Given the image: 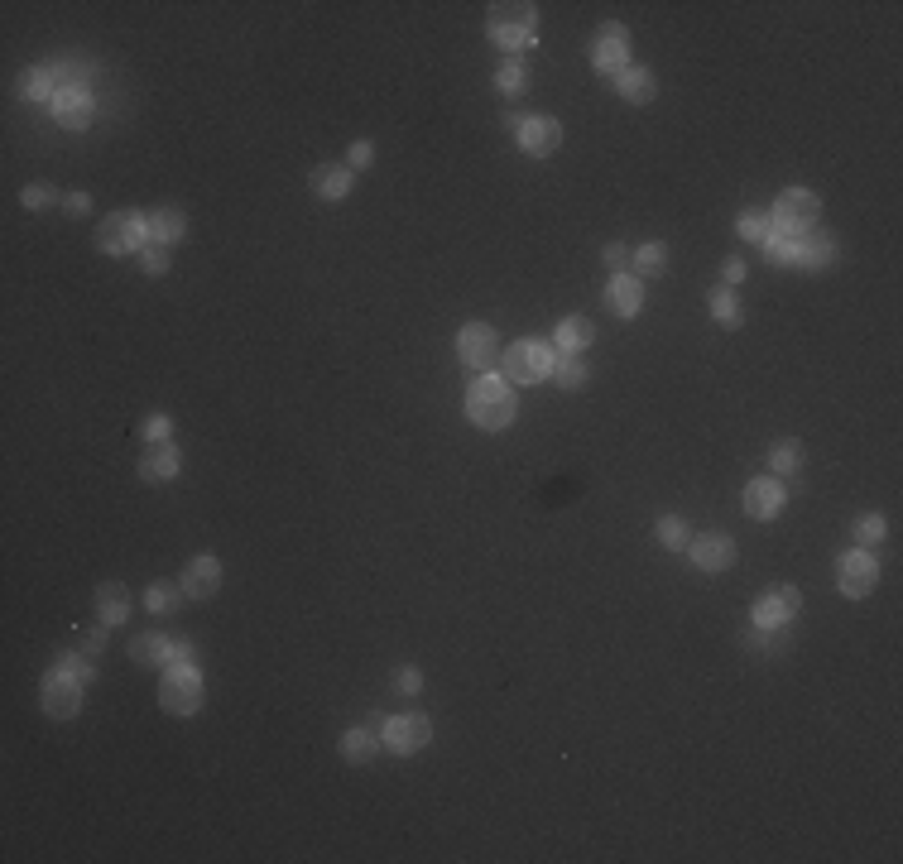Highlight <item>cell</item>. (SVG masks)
Instances as JSON below:
<instances>
[{
  "mask_svg": "<svg viewBox=\"0 0 903 864\" xmlns=\"http://www.w3.org/2000/svg\"><path fill=\"white\" fill-rule=\"evenodd\" d=\"M466 418L486 432L510 428L514 423V384L505 380V375H495V370L476 375V384L466 389Z\"/></svg>",
  "mask_w": 903,
  "mask_h": 864,
  "instance_id": "6da1fadb",
  "label": "cell"
},
{
  "mask_svg": "<svg viewBox=\"0 0 903 864\" xmlns=\"http://www.w3.org/2000/svg\"><path fill=\"white\" fill-rule=\"evenodd\" d=\"M486 34L495 48H505L510 58H519L524 48H534L538 34V10L524 0H505V5H490L486 15Z\"/></svg>",
  "mask_w": 903,
  "mask_h": 864,
  "instance_id": "7a4b0ae2",
  "label": "cell"
},
{
  "mask_svg": "<svg viewBox=\"0 0 903 864\" xmlns=\"http://www.w3.org/2000/svg\"><path fill=\"white\" fill-rule=\"evenodd\" d=\"M149 245V216L140 212H116L101 221L97 231V250L101 255H140Z\"/></svg>",
  "mask_w": 903,
  "mask_h": 864,
  "instance_id": "3957f363",
  "label": "cell"
},
{
  "mask_svg": "<svg viewBox=\"0 0 903 864\" xmlns=\"http://www.w3.org/2000/svg\"><path fill=\"white\" fill-rule=\"evenodd\" d=\"M500 360H505V380H510V384H538V380H548V375H553L558 351H553L548 341H514Z\"/></svg>",
  "mask_w": 903,
  "mask_h": 864,
  "instance_id": "277c9868",
  "label": "cell"
},
{
  "mask_svg": "<svg viewBox=\"0 0 903 864\" xmlns=\"http://www.w3.org/2000/svg\"><path fill=\"white\" fill-rule=\"evenodd\" d=\"M82 692H87V677L73 668H63V663H53L49 677H44V711L53 720H73L82 711Z\"/></svg>",
  "mask_w": 903,
  "mask_h": 864,
  "instance_id": "5b68a950",
  "label": "cell"
},
{
  "mask_svg": "<svg viewBox=\"0 0 903 864\" xmlns=\"http://www.w3.org/2000/svg\"><path fill=\"white\" fill-rule=\"evenodd\" d=\"M159 701H164L169 716H193L202 706V672L193 663H173L164 672V682H159Z\"/></svg>",
  "mask_w": 903,
  "mask_h": 864,
  "instance_id": "8992f818",
  "label": "cell"
},
{
  "mask_svg": "<svg viewBox=\"0 0 903 864\" xmlns=\"http://www.w3.org/2000/svg\"><path fill=\"white\" fill-rule=\"evenodd\" d=\"M817 212H822V202H817V192L807 188H788L779 192V202H774V226L779 231H793V236H807L812 226H817Z\"/></svg>",
  "mask_w": 903,
  "mask_h": 864,
  "instance_id": "52a82bcc",
  "label": "cell"
},
{
  "mask_svg": "<svg viewBox=\"0 0 903 864\" xmlns=\"http://www.w3.org/2000/svg\"><path fill=\"white\" fill-rule=\"evenodd\" d=\"M428 740H433V725H428L423 711H404V716H390L380 725V744L390 754H418Z\"/></svg>",
  "mask_w": 903,
  "mask_h": 864,
  "instance_id": "ba28073f",
  "label": "cell"
},
{
  "mask_svg": "<svg viewBox=\"0 0 903 864\" xmlns=\"http://www.w3.org/2000/svg\"><path fill=\"white\" fill-rule=\"evenodd\" d=\"M457 356H462L466 370L486 375L490 365L500 360V336H495V327H486V322H471V327H462V332H457Z\"/></svg>",
  "mask_w": 903,
  "mask_h": 864,
  "instance_id": "9c48e42d",
  "label": "cell"
},
{
  "mask_svg": "<svg viewBox=\"0 0 903 864\" xmlns=\"http://www.w3.org/2000/svg\"><path fill=\"white\" fill-rule=\"evenodd\" d=\"M591 68L601 72H620V68H630V29L625 24H601L596 29V39H591Z\"/></svg>",
  "mask_w": 903,
  "mask_h": 864,
  "instance_id": "30bf717a",
  "label": "cell"
},
{
  "mask_svg": "<svg viewBox=\"0 0 903 864\" xmlns=\"http://www.w3.org/2000/svg\"><path fill=\"white\" fill-rule=\"evenodd\" d=\"M798 610H803V596H798V586H774L769 596H759V600H755L750 620H755V629H783V624L798 620Z\"/></svg>",
  "mask_w": 903,
  "mask_h": 864,
  "instance_id": "8fae6325",
  "label": "cell"
},
{
  "mask_svg": "<svg viewBox=\"0 0 903 864\" xmlns=\"http://www.w3.org/2000/svg\"><path fill=\"white\" fill-rule=\"evenodd\" d=\"M836 581H841V591L851 600L860 596H870L875 591V581H879V562H875V552H865V548H851L841 562H836Z\"/></svg>",
  "mask_w": 903,
  "mask_h": 864,
  "instance_id": "7c38bea8",
  "label": "cell"
},
{
  "mask_svg": "<svg viewBox=\"0 0 903 864\" xmlns=\"http://www.w3.org/2000/svg\"><path fill=\"white\" fill-rule=\"evenodd\" d=\"M514 140L524 154H534V159H548V154H558L562 149V125L553 116H524L514 125Z\"/></svg>",
  "mask_w": 903,
  "mask_h": 864,
  "instance_id": "4fadbf2b",
  "label": "cell"
},
{
  "mask_svg": "<svg viewBox=\"0 0 903 864\" xmlns=\"http://www.w3.org/2000/svg\"><path fill=\"white\" fill-rule=\"evenodd\" d=\"M49 106H53V116H58V125H68V130H87L92 116H97V101H92V92H87L82 82H63Z\"/></svg>",
  "mask_w": 903,
  "mask_h": 864,
  "instance_id": "5bb4252c",
  "label": "cell"
},
{
  "mask_svg": "<svg viewBox=\"0 0 903 864\" xmlns=\"http://www.w3.org/2000/svg\"><path fill=\"white\" fill-rule=\"evenodd\" d=\"M745 514L759 519V524L779 519V514H783V480H774V476L750 480V485H745Z\"/></svg>",
  "mask_w": 903,
  "mask_h": 864,
  "instance_id": "9a60e30c",
  "label": "cell"
},
{
  "mask_svg": "<svg viewBox=\"0 0 903 864\" xmlns=\"http://www.w3.org/2000/svg\"><path fill=\"white\" fill-rule=\"evenodd\" d=\"M687 557L702 567V572H726L735 562V543L726 533H702V538H692L687 543Z\"/></svg>",
  "mask_w": 903,
  "mask_h": 864,
  "instance_id": "2e32d148",
  "label": "cell"
},
{
  "mask_svg": "<svg viewBox=\"0 0 903 864\" xmlns=\"http://www.w3.org/2000/svg\"><path fill=\"white\" fill-rule=\"evenodd\" d=\"M606 308L615 312V317H639V308H644V279H635L630 269L625 274H615L611 284H606Z\"/></svg>",
  "mask_w": 903,
  "mask_h": 864,
  "instance_id": "e0dca14e",
  "label": "cell"
},
{
  "mask_svg": "<svg viewBox=\"0 0 903 864\" xmlns=\"http://www.w3.org/2000/svg\"><path fill=\"white\" fill-rule=\"evenodd\" d=\"M217 586H221V562H217V557H193V562L183 567V596H188V600L217 596Z\"/></svg>",
  "mask_w": 903,
  "mask_h": 864,
  "instance_id": "ac0fdd59",
  "label": "cell"
},
{
  "mask_svg": "<svg viewBox=\"0 0 903 864\" xmlns=\"http://www.w3.org/2000/svg\"><path fill=\"white\" fill-rule=\"evenodd\" d=\"M615 92L625 96V101H635V106H649L654 96H659V82H654V72L649 68H620L615 72Z\"/></svg>",
  "mask_w": 903,
  "mask_h": 864,
  "instance_id": "d6986e66",
  "label": "cell"
},
{
  "mask_svg": "<svg viewBox=\"0 0 903 864\" xmlns=\"http://www.w3.org/2000/svg\"><path fill=\"white\" fill-rule=\"evenodd\" d=\"M125 615H130V591H125L121 581H106V586H97V620H101V629H116V624H125Z\"/></svg>",
  "mask_w": 903,
  "mask_h": 864,
  "instance_id": "ffe728a7",
  "label": "cell"
},
{
  "mask_svg": "<svg viewBox=\"0 0 903 864\" xmlns=\"http://www.w3.org/2000/svg\"><path fill=\"white\" fill-rule=\"evenodd\" d=\"M591 341H596V327H591L586 317H577V312H572V317H562V322H558V332H553V351H567V356H582V351H586V346H591Z\"/></svg>",
  "mask_w": 903,
  "mask_h": 864,
  "instance_id": "44dd1931",
  "label": "cell"
},
{
  "mask_svg": "<svg viewBox=\"0 0 903 864\" xmlns=\"http://www.w3.org/2000/svg\"><path fill=\"white\" fill-rule=\"evenodd\" d=\"M178 466H183L178 447H173V442H154V447L145 452V461H140V476L159 485V480H173V476H178Z\"/></svg>",
  "mask_w": 903,
  "mask_h": 864,
  "instance_id": "7402d4cb",
  "label": "cell"
},
{
  "mask_svg": "<svg viewBox=\"0 0 903 864\" xmlns=\"http://www.w3.org/2000/svg\"><path fill=\"white\" fill-rule=\"evenodd\" d=\"M313 192H318L322 202H342L346 192H351V168L346 164H318L313 168Z\"/></svg>",
  "mask_w": 903,
  "mask_h": 864,
  "instance_id": "603a6c76",
  "label": "cell"
},
{
  "mask_svg": "<svg viewBox=\"0 0 903 864\" xmlns=\"http://www.w3.org/2000/svg\"><path fill=\"white\" fill-rule=\"evenodd\" d=\"M183 236H188V221H183V212L164 207V212L149 216V245H164V250H173V245H178Z\"/></svg>",
  "mask_w": 903,
  "mask_h": 864,
  "instance_id": "cb8c5ba5",
  "label": "cell"
},
{
  "mask_svg": "<svg viewBox=\"0 0 903 864\" xmlns=\"http://www.w3.org/2000/svg\"><path fill=\"white\" fill-rule=\"evenodd\" d=\"M836 260V236L831 231H807L798 250V269H827Z\"/></svg>",
  "mask_w": 903,
  "mask_h": 864,
  "instance_id": "d4e9b609",
  "label": "cell"
},
{
  "mask_svg": "<svg viewBox=\"0 0 903 864\" xmlns=\"http://www.w3.org/2000/svg\"><path fill=\"white\" fill-rule=\"evenodd\" d=\"M130 658L140 668H164V663H173V644L164 634H140V639H130Z\"/></svg>",
  "mask_w": 903,
  "mask_h": 864,
  "instance_id": "484cf974",
  "label": "cell"
},
{
  "mask_svg": "<svg viewBox=\"0 0 903 864\" xmlns=\"http://www.w3.org/2000/svg\"><path fill=\"white\" fill-rule=\"evenodd\" d=\"M711 317H716V327H726V332H735L740 322H745V308H740V298H735V288L726 284H716L711 288Z\"/></svg>",
  "mask_w": 903,
  "mask_h": 864,
  "instance_id": "4316f807",
  "label": "cell"
},
{
  "mask_svg": "<svg viewBox=\"0 0 903 864\" xmlns=\"http://www.w3.org/2000/svg\"><path fill=\"white\" fill-rule=\"evenodd\" d=\"M668 269V245L663 240H644L635 250V279H659Z\"/></svg>",
  "mask_w": 903,
  "mask_h": 864,
  "instance_id": "83f0119b",
  "label": "cell"
},
{
  "mask_svg": "<svg viewBox=\"0 0 903 864\" xmlns=\"http://www.w3.org/2000/svg\"><path fill=\"white\" fill-rule=\"evenodd\" d=\"M375 749H380V740H375V730H370V725H356V730H346V735H342V754L351 759V764H370V759H375Z\"/></svg>",
  "mask_w": 903,
  "mask_h": 864,
  "instance_id": "f1b7e54d",
  "label": "cell"
},
{
  "mask_svg": "<svg viewBox=\"0 0 903 864\" xmlns=\"http://www.w3.org/2000/svg\"><path fill=\"white\" fill-rule=\"evenodd\" d=\"M759 250H764V255H769L774 264H798L803 236H793V231H779V226H774V231H769V240H764Z\"/></svg>",
  "mask_w": 903,
  "mask_h": 864,
  "instance_id": "f546056e",
  "label": "cell"
},
{
  "mask_svg": "<svg viewBox=\"0 0 903 864\" xmlns=\"http://www.w3.org/2000/svg\"><path fill=\"white\" fill-rule=\"evenodd\" d=\"M769 471L774 480H788L803 471V447L798 442H774V452H769Z\"/></svg>",
  "mask_w": 903,
  "mask_h": 864,
  "instance_id": "4dcf8cb0",
  "label": "cell"
},
{
  "mask_svg": "<svg viewBox=\"0 0 903 864\" xmlns=\"http://www.w3.org/2000/svg\"><path fill=\"white\" fill-rule=\"evenodd\" d=\"M145 605L149 615H173L178 605H183V586H173V581H154L145 591Z\"/></svg>",
  "mask_w": 903,
  "mask_h": 864,
  "instance_id": "1f68e13d",
  "label": "cell"
},
{
  "mask_svg": "<svg viewBox=\"0 0 903 864\" xmlns=\"http://www.w3.org/2000/svg\"><path fill=\"white\" fill-rule=\"evenodd\" d=\"M20 96H25V101H53V96H58L53 72L49 68H29L25 77H20Z\"/></svg>",
  "mask_w": 903,
  "mask_h": 864,
  "instance_id": "d6a6232c",
  "label": "cell"
},
{
  "mask_svg": "<svg viewBox=\"0 0 903 864\" xmlns=\"http://www.w3.org/2000/svg\"><path fill=\"white\" fill-rule=\"evenodd\" d=\"M495 87L505 96H519V92H529V68L519 63V58H505L500 68H495Z\"/></svg>",
  "mask_w": 903,
  "mask_h": 864,
  "instance_id": "836d02e7",
  "label": "cell"
},
{
  "mask_svg": "<svg viewBox=\"0 0 903 864\" xmlns=\"http://www.w3.org/2000/svg\"><path fill=\"white\" fill-rule=\"evenodd\" d=\"M654 533H659V548H668V552H683L687 543H692V533H687V524L678 514H663Z\"/></svg>",
  "mask_w": 903,
  "mask_h": 864,
  "instance_id": "e575fe53",
  "label": "cell"
},
{
  "mask_svg": "<svg viewBox=\"0 0 903 864\" xmlns=\"http://www.w3.org/2000/svg\"><path fill=\"white\" fill-rule=\"evenodd\" d=\"M553 375H558L562 389H582V384H586V360L558 351V360H553Z\"/></svg>",
  "mask_w": 903,
  "mask_h": 864,
  "instance_id": "d590c367",
  "label": "cell"
},
{
  "mask_svg": "<svg viewBox=\"0 0 903 864\" xmlns=\"http://www.w3.org/2000/svg\"><path fill=\"white\" fill-rule=\"evenodd\" d=\"M884 533H889V524H884L879 514H860V519L851 524V538L860 543V548H879V543H884Z\"/></svg>",
  "mask_w": 903,
  "mask_h": 864,
  "instance_id": "8d00e7d4",
  "label": "cell"
},
{
  "mask_svg": "<svg viewBox=\"0 0 903 864\" xmlns=\"http://www.w3.org/2000/svg\"><path fill=\"white\" fill-rule=\"evenodd\" d=\"M735 231H740V240H750V245H764L769 231H774V221H769V216H759V212H740Z\"/></svg>",
  "mask_w": 903,
  "mask_h": 864,
  "instance_id": "74e56055",
  "label": "cell"
},
{
  "mask_svg": "<svg viewBox=\"0 0 903 864\" xmlns=\"http://www.w3.org/2000/svg\"><path fill=\"white\" fill-rule=\"evenodd\" d=\"M20 202H25L29 212H44V207H53V202H63L58 192L49 188V183H29L25 192H20Z\"/></svg>",
  "mask_w": 903,
  "mask_h": 864,
  "instance_id": "f35d334b",
  "label": "cell"
},
{
  "mask_svg": "<svg viewBox=\"0 0 903 864\" xmlns=\"http://www.w3.org/2000/svg\"><path fill=\"white\" fill-rule=\"evenodd\" d=\"M140 269L145 274H169V250L164 245H145L140 250Z\"/></svg>",
  "mask_w": 903,
  "mask_h": 864,
  "instance_id": "ab89813d",
  "label": "cell"
},
{
  "mask_svg": "<svg viewBox=\"0 0 903 864\" xmlns=\"http://www.w3.org/2000/svg\"><path fill=\"white\" fill-rule=\"evenodd\" d=\"M169 432H173L169 413H149V418H145V442H149V447H154V442H169Z\"/></svg>",
  "mask_w": 903,
  "mask_h": 864,
  "instance_id": "60d3db41",
  "label": "cell"
},
{
  "mask_svg": "<svg viewBox=\"0 0 903 864\" xmlns=\"http://www.w3.org/2000/svg\"><path fill=\"white\" fill-rule=\"evenodd\" d=\"M370 164H375V144L370 140H356L346 149V168H351V173H356V168H370Z\"/></svg>",
  "mask_w": 903,
  "mask_h": 864,
  "instance_id": "b9f144b4",
  "label": "cell"
},
{
  "mask_svg": "<svg viewBox=\"0 0 903 864\" xmlns=\"http://www.w3.org/2000/svg\"><path fill=\"white\" fill-rule=\"evenodd\" d=\"M77 653H87V658H101V648H106V629H92V634H77L73 639Z\"/></svg>",
  "mask_w": 903,
  "mask_h": 864,
  "instance_id": "7bdbcfd3",
  "label": "cell"
},
{
  "mask_svg": "<svg viewBox=\"0 0 903 864\" xmlns=\"http://www.w3.org/2000/svg\"><path fill=\"white\" fill-rule=\"evenodd\" d=\"M394 687H399L404 696H418V692H423V672H418V668H399V672H394Z\"/></svg>",
  "mask_w": 903,
  "mask_h": 864,
  "instance_id": "ee69618b",
  "label": "cell"
},
{
  "mask_svg": "<svg viewBox=\"0 0 903 864\" xmlns=\"http://www.w3.org/2000/svg\"><path fill=\"white\" fill-rule=\"evenodd\" d=\"M63 207H68V216H87V212H92V197H87V192H68V197H63Z\"/></svg>",
  "mask_w": 903,
  "mask_h": 864,
  "instance_id": "f6af8a7d",
  "label": "cell"
},
{
  "mask_svg": "<svg viewBox=\"0 0 903 864\" xmlns=\"http://www.w3.org/2000/svg\"><path fill=\"white\" fill-rule=\"evenodd\" d=\"M606 264H611L615 274H625V264H630V250H625V245H606Z\"/></svg>",
  "mask_w": 903,
  "mask_h": 864,
  "instance_id": "bcb514c9",
  "label": "cell"
},
{
  "mask_svg": "<svg viewBox=\"0 0 903 864\" xmlns=\"http://www.w3.org/2000/svg\"><path fill=\"white\" fill-rule=\"evenodd\" d=\"M740 279H745V260H740V255H731V260H726V288H735Z\"/></svg>",
  "mask_w": 903,
  "mask_h": 864,
  "instance_id": "7dc6e473",
  "label": "cell"
},
{
  "mask_svg": "<svg viewBox=\"0 0 903 864\" xmlns=\"http://www.w3.org/2000/svg\"><path fill=\"white\" fill-rule=\"evenodd\" d=\"M173 663H193V644H188V639L173 644Z\"/></svg>",
  "mask_w": 903,
  "mask_h": 864,
  "instance_id": "c3c4849f",
  "label": "cell"
}]
</instances>
